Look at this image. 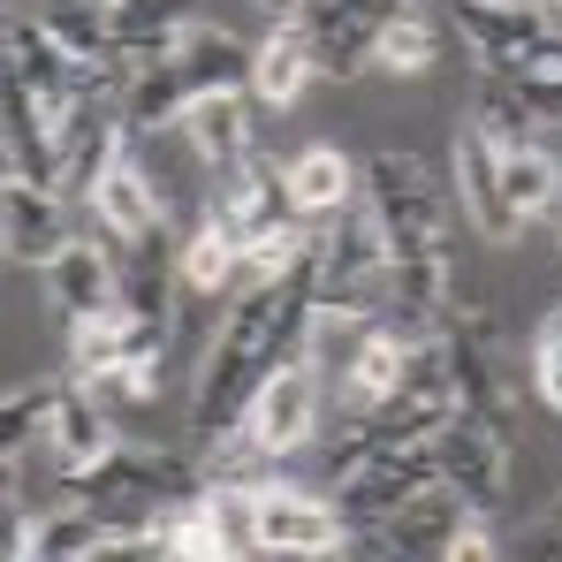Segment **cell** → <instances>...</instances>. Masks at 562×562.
I'll list each match as a JSON object with an SVG mask.
<instances>
[{
    "mask_svg": "<svg viewBox=\"0 0 562 562\" xmlns=\"http://www.w3.org/2000/svg\"><path fill=\"white\" fill-rule=\"evenodd\" d=\"M61 494H69V502H92L99 517H114V525H130V532H145L160 509L205 494V457H198L190 441L183 449H160V441H114L106 457H92L85 471H69Z\"/></svg>",
    "mask_w": 562,
    "mask_h": 562,
    "instance_id": "cell-2",
    "label": "cell"
},
{
    "mask_svg": "<svg viewBox=\"0 0 562 562\" xmlns=\"http://www.w3.org/2000/svg\"><path fill=\"white\" fill-rule=\"evenodd\" d=\"M190 92H198V77H190L176 54L130 61V85H122V122H130V137L176 130V122H183V106H190Z\"/></svg>",
    "mask_w": 562,
    "mask_h": 562,
    "instance_id": "cell-20",
    "label": "cell"
},
{
    "mask_svg": "<svg viewBox=\"0 0 562 562\" xmlns=\"http://www.w3.org/2000/svg\"><path fill=\"white\" fill-rule=\"evenodd\" d=\"M540 8H562V0H540Z\"/></svg>",
    "mask_w": 562,
    "mask_h": 562,
    "instance_id": "cell-35",
    "label": "cell"
},
{
    "mask_svg": "<svg viewBox=\"0 0 562 562\" xmlns=\"http://www.w3.org/2000/svg\"><path fill=\"white\" fill-rule=\"evenodd\" d=\"M236 259H244L236 236H221L213 221H190V236H183V289H190V296H221V304H228V289H236Z\"/></svg>",
    "mask_w": 562,
    "mask_h": 562,
    "instance_id": "cell-27",
    "label": "cell"
},
{
    "mask_svg": "<svg viewBox=\"0 0 562 562\" xmlns=\"http://www.w3.org/2000/svg\"><path fill=\"white\" fill-rule=\"evenodd\" d=\"M46 312H61V327L77 319H99V312H122V251L106 236H69L46 267Z\"/></svg>",
    "mask_w": 562,
    "mask_h": 562,
    "instance_id": "cell-12",
    "label": "cell"
},
{
    "mask_svg": "<svg viewBox=\"0 0 562 562\" xmlns=\"http://www.w3.org/2000/svg\"><path fill=\"white\" fill-rule=\"evenodd\" d=\"M426 486H441V457H434V441H411V449H380V457H366L350 479H335L327 494H335L342 525H387V517L411 509Z\"/></svg>",
    "mask_w": 562,
    "mask_h": 562,
    "instance_id": "cell-7",
    "label": "cell"
},
{
    "mask_svg": "<svg viewBox=\"0 0 562 562\" xmlns=\"http://www.w3.org/2000/svg\"><path fill=\"white\" fill-rule=\"evenodd\" d=\"M168 358V327L160 319H137V312H99L69 327V373L99 380L114 366H160Z\"/></svg>",
    "mask_w": 562,
    "mask_h": 562,
    "instance_id": "cell-14",
    "label": "cell"
},
{
    "mask_svg": "<svg viewBox=\"0 0 562 562\" xmlns=\"http://www.w3.org/2000/svg\"><path fill=\"white\" fill-rule=\"evenodd\" d=\"M8 92H0V122H8V168L15 176H38V183H54V168H61V122L46 114V99L31 92L23 77H0Z\"/></svg>",
    "mask_w": 562,
    "mask_h": 562,
    "instance_id": "cell-19",
    "label": "cell"
},
{
    "mask_svg": "<svg viewBox=\"0 0 562 562\" xmlns=\"http://www.w3.org/2000/svg\"><path fill=\"white\" fill-rule=\"evenodd\" d=\"M289 15L304 23V38H312V54H319V77H342V85L373 77V38H380L373 15H358V8H342V0H296Z\"/></svg>",
    "mask_w": 562,
    "mask_h": 562,
    "instance_id": "cell-16",
    "label": "cell"
},
{
    "mask_svg": "<svg viewBox=\"0 0 562 562\" xmlns=\"http://www.w3.org/2000/svg\"><path fill=\"white\" fill-rule=\"evenodd\" d=\"M486 562V555H502V540H494V532H486V509H471L464 517V532H457V548H449V562Z\"/></svg>",
    "mask_w": 562,
    "mask_h": 562,
    "instance_id": "cell-31",
    "label": "cell"
},
{
    "mask_svg": "<svg viewBox=\"0 0 562 562\" xmlns=\"http://www.w3.org/2000/svg\"><path fill=\"white\" fill-rule=\"evenodd\" d=\"M449 198H457V213H464V228L479 244H517L532 221L509 205V183H502V145L479 130L464 114V130H457V145H449Z\"/></svg>",
    "mask_w": 562,
    "mask_h": 562,
    "instance_id": "cell-6",
    "label": "cell"
},
{
    "mask_svg": "<svg viewBox=\"0 0 562 562\" xmlns=\"http://www.w3.org/2000/svg\"><path fill=\"white\" fill-rule=\"evenodd\" d=\"M502 183H509V205H517L525 221H555L562 213V153L548 137L502 153Z\"/></svg>",
    "mask_w": 562,
    "mask_h": 562,
    "instance_id": "cell-25",
    "label": "cell"
},
{
    "mask_svg": "<svg viewBox=\"0 0 562 562\" xmlns=\"http://www.w3.org/2000/svg\"><path fill=\"white\" fill-rule=\"evenodd\" d=\"M106 23H114V54L122 61H153V54H176L198 8L190 0H106Z\"/></svg>",
    "mask_w": 562,
    "mask_h": 562,
    "instance_id": "cell-22",
    "label": "cell"
},
{
    "mask_svg": "<svg viewBox=\"0 0 562 562\" xmlns=\"http://www.w3.org/2000/svg\"><path fill=\"white\" fill-rule=\"evenodd\" d=\"M106 403H122V411H145V403H160V366H114V373L92 380Z\"/></svg>",
    "mask_w": 562,
    "mask_h": 562,
    "instance_id": "cell-30",
    "label": "cell"
},
{
    "mask_svg": "<svg viewBox=\"0 0 562 562\" xmlns=\"http://www.w3.org/2000/svg\"><path fill=\"white\" fill-rule=\"evenodd\" d=\"M251 8H267V15H289V8H296V0H251Z\"/></svg>",
    "mask_w": 562,
    "mask_h": 562,
    "instance_id": "cell-33",
    "label": "cell"
},
{
    "mask_svg": "<svg viewBox=\"0 0 562 562\" xmlns=\"http://www.w3.org/2000/svg\"><path fill=\"white\" fill-rule=\"evenodd\" d=\"M312 77H319V54H312L304 23L296 15H274V31L251 46V99L259 106H296Z\"/></svg>",
    "mask_w": 562,
    "mask_h": 562,
    "instance_id": "cell-18",
    "label": "cell"
},
{
    "mask_svg": "<svg viewBox=\"0 0 562 562\" xmlns=\"http://www.w3.org/2000/svg\"><path fill=\"white\" fill-rule=\"evenodd\" d=\"M198 221H213V228L236 236V244H267V236H281V228H304V221H296V198H289V160L251 153L244 168L213 176Z\"/></svg>",
    "mask_w": 562,
    "mask_h": 562,
    "instance_id": "cell-4",
    "label": "cell"
},
{
    "mask_svg": "<svg viewBox=\"0 0 562 562\" xmlns=\"http://www.w3.org/2000/svg\"><path fill=\"white\" fill-rule=\"evenodd\" d=\"M77 228H69V198L54 183H38V176H15V168H0V259L23 274V267H46L61 244H69Z\"/></svg>",
    "mask_w": 562,
    "mask_h": 562,
    "instance_id": "cell-11",
    "label": "cell"
},
{
    "mask_svg": "<svg viewBox=\"0 0 562 562\" xmlns=\"http://www.w3.org/2000/svg\"><path fill=\"white\" fill-rule=\"evenodd\" d=\"M358 190H366V176H358V160H350L342 145H304V153H289V198H296V221H304V228L335 221Z\"/></svg>",
    "mask_w": 562,
    "mask_h": 562,
    "instance_id": "cell-17",
    "label": "cell"
},
{
    "mask_svg": "<svg viewBox=\"0 0 562 562\" xmlns=\"http://www.w3.org/2000/svg\"><path fill=\"white\" fill-rule=\"evenodd\" d=\"M137 555H160V562H221V555H236V548H228V532H221L213 502H205V494H190V502L160 509V517L137 532Z\"/></svg>",
    "mask_w": 562,
    "mask_h": 562,
    "instance_id": "cell-21",
    "label": "cell"
},
{
    "mask_svg": "<svg viewBox=\"0 0 562 562\" xmlns=\"http://www.w3.org/2000/svg\"><path fill=\"white\" fill-rule=\"evenodd\" d=\"M99 221V236L106 244H137V236H153V228H168V198H160V183H153V168L137 160V145L99 176V190L85 198Z\"/></svg>",
    "mask_w": 562,
    "mask_h": 562,
    "instance_id": "cell-15",
    "label": "cell"
},
{
    "mask_svg": "<svg viewBox=\"0 0 562 562\" xmlns=\"http://www.w3.org/2000/svg\"><path fill=\"white\" fill-rule=\"evenodd\" d=\"M509 8H540V0H509Z\"/></svg>",
    "mask_w": 562,
    "mask_h": 562,
    "instance_id": "cell-34",
    "label": "cell"
},
{
    "mask_svg": "<svg viewBox=\"0 0 562 562\" xmlns=\"http://www.w3.org/2000/svg\"><path fill=\"white\" fill-rule=\"evenodd\" d=\"M130 145H137V137H130V122H122V92L99 85L92 99H77V106L61 114V168H54V190H61L69 205H85L99 190V176H106Z\"/></svg>",
    "mask_w": 562,
    "mask_h": 562,
    "instance_id": "cell-8",
    "label": "cell"
},
{
    "mask_svg": "<svg viewBox=\"0 0 562 562\" xmlns=\"http://www.w3.org/2000/svg\"><path fill=\"white\" fill-rule=\"evenodd\" d=\"M387 281H395V251H387V228H380L373 198L358 190L335 221L312 228V304L342 312V319H380Z\"/></svg>",
    "mask_w": 562,
    "mask_h": 562,
    "instance_id": "cell-3",
    "label": "cell"
},
{
    "mask_svg": "<svg viewBox=\"0 0 562 562\" xmlns=\"http://www.w3.org/2000/svg\"><path fill=\"white\" fill-rule=\"evenodd\" d=\"M312 251L274 281V289H251V296H228L213 335H205V358L190 380V449L221 441L228 426H244L259 380L289 366V358H312Z\"/></svg>",
    "mask_w": 562,
    "mask_h": 562,
    "instance_id": "cell-1",
    "label": "cell"
},
{
    "mask_svg": "<svg viewBox=\"0 0 562 562\" xmlns=\"http://www.w3.org/2000/svg\"><path fill=\"white\" fill-rule=\"evenodd\" d=\"M426 8H434V0H426Z\"/></svg>",
    "mask_w": 562,
    "mask_h": 562,
    "instance_id": "cell-36",
    "label": "cell"
},
{
    "mask_svg": "<svg viewBox=\"0 0 562 562\" xmlns=\"http://www.w3.org/2000/svg\"><path fill=\"white\" fill-rule=\"evenodd\" d=\"M176 61L198 77V92H205V85H251V46H244L236 31L205 23V15H198L183 38H176Z\"/></svg>",
    "mask_w": 562,
    "mask_h": 562,
    "instance_id": "cell-26",
    "label": "cell"
},
{
    "mask_svg": "<svg viewBox=\"0 0 562 562\" xmlns=\"http://www.w3.org/2000/svg\"><path fill=\"white\" fill-rule=\"evenodd\" d=\"M471 122H479L502 153L540 145V137H548V130H540V114H532V99H525V85H517L509 69H479V77H471Z\"/></svg>",
    "mask_w": 562,
    "mask_h": 562,
    "instance_id": "cell-24",
    "label": "cell"
},
{
    "mask_svg": "<svg viewBox=\"0 0 562 562\" xmlns=\"http://www.w3.org/2000/svg\"><path fill=\"white\" fill-rule=\"evenodd\" d=\"M548 532H562V494H548V509H540V517H532L509 548H532V540H548Z\"/></svg>",
    "mask_w": 562,
    "mask_h": 562,
    "instance_id": "cell-32",
    "label": "cell"
},
{
    "mask_svg": "<svg viewBox=\"0 0 562 562\" xmlns=\"http://www.w3.org/2000/svg\"><path fill=\"white\" fill-rule=\"evenodd\" d=\"M319 418H327V373L312 366V358H289L274 373L259 380V395H251V411H244V426H251V441L289 464L296 449H312L319 441Z\"/></svg>",
    "mask_w": 562,
    "mask_h": 562,
    "instance_id": "cell-5",
    "label": "cell"
},
{
    "mask_svg": "<svg viewBox=\"0 0 562 562\" xmlns=\"http://www.w3.org/2000/svg\"><path fill=\"white\" fill-rule=\"evenodd\" d=\"M61 380H15V387H8V403H0V457H8V449H31V441L46 434V418H54V403H61Z\"/></svg>",
    "mask_w": 562,
    "mask_h": 562,
    "instance_id": "cell-28",
    "label": "cell"
},
{
    "mask_svg": "<svg viewBox=\"0 0 562 562\" xmlns=\"http://www.w3.org/2000/svg\"><path fill=\"white\" fill-rule=\"evenodd\" d=\"M441 61V15L426 0H403L373 38V77H426Z\"/></svg>",
    "mask_w": 562,
    "mask_h": 562,
    "instance_id": "cell-23",
    "label": "cell"
},
{
    "mask_svg": "<svg viewBox=\"0 0 562 562\" xmlns=\"http://www.w3.org/2000/svg\"><path fill=\"white\" fill-rule=\"evenodd\" d=\"M176 137H183V153L205 168V176L244 168V160L259 153V130H251V85H205V92H190Z\"/></svg>",
    "mask_w": 562,
    "mask_h": 562,
    "instance_id": "cell-13",
    "label": "cell"
},
{
    "mask_svg": "<svg viewBox=\"0 0 562 562\" xmlns=\"http://www.w3.org/2000/svg\"><path fill=\"white\" fill-rule=\"evenodd\" d=\"M259 555H342L350 548V525L335 509V494H312V486H289V479H267L259 486Z\"/></svg>",
    "mask_w": 562,
    "mask_h": 562,
    "instance_id": "cell-9",
    "label": "cell"
},
{
    "mask_svg": "<svg viewBox=\"0 0 562 562\" xmlns=\"http://www.w3.org/2000/svg\"><path fill=\"white\" fill-rule=\"evenodd\" d=\"M434 457H441V479H449L464 502L502 509V494H509V426H502V418L449 411V426L434 434Z\"/></svg>",
    "mask_w": 562,
    "mask_h": 562,
    "instance_id": "cell-10",
    "label": "cell"
},
{
    "mask_svg": "<svg viewBox=\"0 0 562 562\" xmlns=\"http://www.w3.org/2000/svg\"><path fill=\"white\" fill-rule=\"evenodd\" d=\"M532 387H540L548 411H562V304L540 319V335H532Z\"/></svg>",
    "mask_w": 562,
    "mask_h": 562,
    "instance_id": "cell-29",
    "label": "cell"
}]
</instances>
